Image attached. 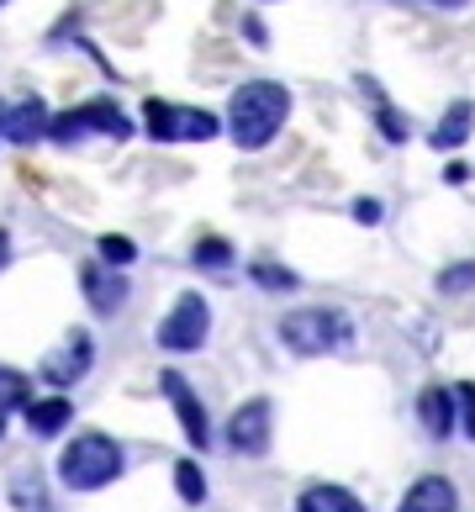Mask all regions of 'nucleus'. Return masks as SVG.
Here are the masks:
<instances>
[{
	"instance_id": "obj_15",
	"label": "nucleus",
	"mask_w": 475,
	"mask_h": 512,
	"mask_svg": "<svg viewBox=\"0 0 475 512\" xmlns=\"http://www.w3.org/2000/svg\"><path fill=\"white\" fill-rule=\"evenodd\" d=\"M470 132H475V106L470 101H454L444 117H439V127L428 132V143L439 148V154H454V148L470 143Z\"/></svg>"
},
{
	"instance_id": "obj_28",
	"label": "nucleus",
	"mask_w": 475,
	"mask_h": 512,
	"mask_svg": "<svg viewBox=\"0 0 475 512\" xmlns=\"http://www.w3.org/2000/svg\"><path fill=\"white\" fill-rule=\"evenodd\" d=\"M6 264H11V233L0 227V270H6Z\"/></svg>"
},
{
	"instance_id": "obj_1",
	"label": "nucleus",
	"mask_w": 475,
	"mask_h": 512,
	"mask_svg": "<svg viewBox=\"0 0 475 512\" xmlns=\"http://www.w3.org/2000/svg\"><path fill=\"white\" fill-rule=\"evenodd\" d=\"M285 117H291V90L275 80H249L233 90L227 101V138H233L243 154H259L280 138Z\"/></svg>"
},
{
	"instance_id": "obj_11",
	"label": "nucleus",
	"mask_w": 475,
	"mask_h": 512,
	"mask_svg": "<svg viewBox=\"0 0 475 512\" xmlns=\"http://www.w3.org/2000/svg\"><path fill=\"white\" fill-rule=\"evenodd\" d=\"M417 417H423L428 439H454V428H460V396H454V386H428L417 396Z\"/></svg>"
},
{
	"instance_id": "obj_6",
	"label": "nucleus",
	"mask_w": 475,
	"mask_h": 512,
	"mask_svg": "<svg viewBox=\"0 0 475 512\" xmlns=\"http://www.w3.org/2000/svg\"><path fill=\"white\" fill-rule=\"evenodd\" d=\"M206 333H212V307H206V296H196V291H185L175 307H169V317L159 322V349H169V354H196L201 344H206Z\"/></svg>"
},
{
	"instance_id": "obj_13",
	"label": "nucleus",
	"mask_w": 475,
	"mask_h": 512,
	"mask_svg": "<svg viewBox=\"0 0 475 512\" xmlns=\"http://www.w3.org/2000/svg\"><path fill=\"white\" fill-rule=\"evenodd\" d=\"M396 512H460V491L444 476H423L402 491V507Z\"/></svg>"
},
{
	"instance_id": "obj_5",
	"label": "nucleus",
	"mask_w": 475,
	"mask_h": 512,
	"mask_svg": "<svg viewBox=\"0 0 475 512\" xmlns=\"http://www.w3.org/2000/svg\"><path fill=\"white\" fill-rule=\"evenodd\" d=\"M143 127L154 143H206L217 138L222 122L201 106H175V101H143Z\"/></svg>"
},
{
	"instance_id": "obj_22",
	"label": "nucleus",
	"mask_w": 475,
	"mask_h": 512,
	"mask_svg": "<svg viewBox=\"0 0 475 512\" xmlns=\"http://www.w3.org/2000/svg\"><path fill=\"white\" fill-rule=\"evenodd\" d=\"M439 296H465V291H475V259H465V264H449V270H439Z\"/></svg>"
},
{
	"instance_id": "obj_24",
	"label": "nucleus",
	"mask_w": 475,
	"mask_h": 512,
	"mask_svg": "<svg viewBox=\"0 0 475 512\" xmlns=\"http://www.w3.org/2000/svg\"><path fill=\"white\" fill-rule=\"evenodd\" d=\"M95 249H101V259H106V264H117V270H127V264L138 259V243L122 238V233H106L101 243H95Z\"/></svg>"
},
{
	"instance_id": "obj_3",
	"label": "nucleus",
	"mask_w": 475,
	"mask_h": 512,
	"mask_svg": "<svg viewBox=\"0 0 475 512\" xmlns=\"http://www.w3.org/2000/svg\"><path fill=\"white\" fill-rule=\"evenodd\" d=\"M127 454L117 439H106V433H80L74 444H64L59 454V481L69 491H101L122 476Z\"/></svg>"
},
{
	"instance_id": "obj_9",
	"label": "nucleus",
	"mask_w": 475,
	"mask_h": 512,
	"mask_svg": "<svg viewBox=\"0 0 475 512\" xmlns=\"http://www.w3.org/2000/svg\"><path fill=\"white\" fill-rule=\"evenodd\" d=\"M159 391L169 396V407H175V417H180L185 444H190V449H206V444H212V423H206V407H201V396L190 391L185 375H180V370H164V375H159Z\"/></svg>"
},
{
	"instance_id": "obj_29",
	"label": "nucleus",
	"mask_w": 475,
	"mask_h": 512,
	"mask_svg": "<svg viewBox=\"0 0 475 512\" xmlns=\"http://www.w3.org/2000/svg\"><path fill=\"white\" fill-rule=\"evenodd\" d=\"M428 6H439V11H454V6H465V0H428Z\"/></svg>"
},
{
	"instance_id": "obj_26",
	"label": "nucleus",
	"mask_w": 475,
	"mask_h": 512,
	"mask_svg": "<svg viewBox=\"0 0 475 512\" xmlns=\"http://www.w3.org/2000/svg\"><path fill=\"white\" fill-rule=\"evenodd\" d=\"M380 217H386V206H380L375 196H359V201H354V222H359V227H380Z\"/></svg>"
},
{
	"instance_id": "obj_30",
	"label": "nucleus",
	"mask_w": 475,
	"mask_h": 512,
	"mask_svg": "<svg viewBox=\"0 0 475 512\" xmlns=\"http://www.w3.org/2000/svg\"><path fill=\"white\" fill-rule=\"evenodd\" d=\"M0 138H6V106H0Z\"/></svg>"
},
{
	"instance_id": "obj_14",
	"label": "nucleus",
	"mask_w": 475,
	"mask_h": 512,
	"mask_svg": "<svg viewBox=\"0 0 475 512\" xmlns=\"http://www.w3.org/2000/svg\"><path fill=\"white\" fill-rule=\"evenodd\" d=\"M22 417H27V433H32V439H59V433L74 423V402H69V396L27 402V407H22Z\"/></svg>"
},
{
	"instance_id": "obj_17",
	"label": "nucleus",
	"mask_w": 475,
	"mask_h": 512,
	"mask_svg": "<svg viewBox=\"0 0 475 512\" xmlns=\"http://www.w3.org/2000/svg\"><path fill=\"white\" fill-rule=\"evenodd\" d=\"M359 85H365V96L375 101L380 138H386V143H407V122H402V111H396V106H386V96H380V85H375V80H359Z\"/></svg>"
},
{
	"instance_id": "obj_27",
	"label": "nucleus",
	"mask_w": 475,
	"mask_h": 512,
	"mask_svg": "<svg viewBox=\"0 0 475 512\" xmlns=\"http://www.w3.org/2000/svg\"><path fill=\"white\" fill-rule=\"evenodd\" d=\"M444 180H449V185H465V180H470V169H465L460 159H454V164L444 169Z\"/></svg>"
},
{
	"instance_id": "obj_20",
	"label": "nucleus",
	"mask_w": 475,
	"mask_h": 512,
	"mask_svg": "<svg viewBox=\"0 0 475 512\" xmlns=\"http://www.w3.org/2000/svg\"><path fill=\"white\" fill-rule=\"evenodd\" d=\"M190 259H196L201 270H217L222 275V270H233V243H227V238H201Z\"/></svg>"
},
{
	"instance_id": "obj_31",
	"label": "nucleus",
	"mask_w": 475,
	"mask_h": 512,
	"mask_svg": "<svg viewBox=\"0 0 475 512\" xmlns=\"http://www.w3.org/2000/svg\"><path fill=\"white\" fill-rule=\"evenodd\" d=\"M0 6H6V0H0Z\"/></svg>"
},
{
	"instance_id": "obj_25",
	"label": "nucleus",
	"mask_w": 475,
	"mask_h": 512,
	"mask_svg": "<svg viewBox=\"0 0 475 512\" xmlns=\"http://www.w3.org/2000/svg\"><path fill=\"white\" fill-rule=\"evenodd\" d=\"M454 396H460V433L475 439V386L470 381H454Z\"/></svg>"
},
{
	"instance_id": "obj_10",
	"label": "nucleus",
	"mask_w": 475,
	"mask_h": 512,
	"mask_svg": "<svg viewBox=\"0 0 475 512\" xmlns=\"http://www.w3.org/2000/svg\"><path fill=\"white\" fill-rule=\"evenodd\" d=\"M80 286H85V301L95 317H117L127 307V280L117 275V264H85L80 270Z\"/></svg>"
},
{
	"instance_id": "obj_23",
	"label": "nucleus",
	"mask_w": 475,
	"mask_h": 512,
	"mask_svg": "<svg viewBox=\"0 0 475 512\" xmlns=\"http://www.w3.org/2000/svg\"><path fill=\"white\" fill-rule=\"evenodd\" d=\"M11 497H16V507H22V512H48V491H43V481H37V476H16L11 481Z\"/></svg>"
},
{
	"instance_id": "obj_18",
	"label": "nucleus",
	"mask_w": 475,
	"mask_h": 512,
	"mask_svg": "<svg viewBox=\"0 0 475 512\" xmlns=\"http://www.w3.org/2000/svg\"><path fill=\"white\" fill-rule=\"evenodd\" d=\"M32 402V381L22 370H11V365H0V417L16 412V407H27Z\"/></svg>"
},
{
	"instance_id": "obj_21",
	"label": "nucleus",
	"mask_w": 475,
	"mask_h": 512,
	"mask_svg": "<svg viewBox=\"0 0 475 512\" xmlns=\"http://www.w3.org/2000/svg\"><path fill=\"white\" fill-rule=\"evenodd\" d=\"M249 280H254V286H264V291H296V275L285 270V264H270V259L249 264Z\"/></svg>"
},
{
	"instance_id": "obj_12",
	"label": "nucleus",
	"mask_w": 475,
	"mask_h": 512,
	"mask_svg": "<svg viewBox=\"0 0 475 512\" xmlns=\"http://www.w3.org/2000/svg\"><path fill=\"white\" fill-rule=\"evenodd\" d=\"M48 127H53V117H48L43 96H27V101H16V106L6 111V143H16V148L43 143V138H48Z\"/></svg>"
},
{
	"instance_id": "obj_8",
	"label": "nucleus",
	"mask_w": 475,
	"mask_h": 512,
	"mask_svg": "<svg viewBox=\"0 0 475 512\" xmlns=\"http://www.w3.org/2000/svg\"><path fill=\"white\" fill-rule=\"evenodd\" d=\"M270 439H275V407H270V396H254V402H243L233 417H227V449H233V454L259 460V454L270 449Z\"/></svg>"
},
{
	"instance_id": "obj_4",
	"label": "nucleus",
	"mask_w": 475,
	"mask_h": 512,
	"mask_svg": "<svg viewBox=\"0 0 475 512\" xmlns=\"http://www.w3.org/2000/svg\"><path fill=\"white\" fill-rule=\"evenodd\" d=\"M132 138V122H127V111L117 106V101H85V106H69V111H59L53 117V127H48V143H64V148H74L80 138Z\"/></svg>"
},
{
	"instance_id": "obj_2",
	"label": "nucleus",
	"mask_w": 475,
	"mask_h": 512,
	"mask_svg": "<svg viewBox=\"0 0 475 512\" xmlns=\"http://www.w3.org/2000/svg\"><path fill=\"white\" fill-rule=\"evenodd\" d=\"M280 344L291 349V354H344L354 344V322L349 312H338V307H301L291 317H280Z\"/></svg>"
},
{
	"instance_id": "obj_16",
	"label": "nucleus",
	"mask_w": 475,
	"mask_h": 512,
	"mask_svg": "<svg viewBox=\"0 0 475 512\" xmlns=\"http://www.w3.org/2000/svg\"><path fill=\"white\" fill-rule=\"evenodd\" d=\"M296 512H365L359 507V497L349 486H333V481H317V486H307L296 497Z\"/></svg>"
},
{
	"instance_id": "obj_19",
	"label": "nucleus",
	"mask_w": 475,
	"mask_h": 512,
	"mask_svg": "<svg viewBox=\"0 0 475 512\" xmlns=\"http://www.w3.org/2000/svg\"><path fill=\"white\" fill-rule=\"evenodd\" d=\"M175 491H180V502H190V507L206 502V476H201L196 460H175Z\"/></svg>"
},
{
	"instance_id": "obj_7",
	"label": "nucleus",
	"mask_w": 475,
	"mask_h": 512,
	"mask_svg": "<svg viewBox=\"0 0 475 512\" xmlns=\"http://www.w3.org/2000/svg\"><path fill=\"white\" fill-rule=\"evenodd\" d=\"M90 365H95V338L85 328H74L64 344L37 365V381L53 386V391H69L74 381H85V375H90Z\"/></svg>"
}]
</instances>
